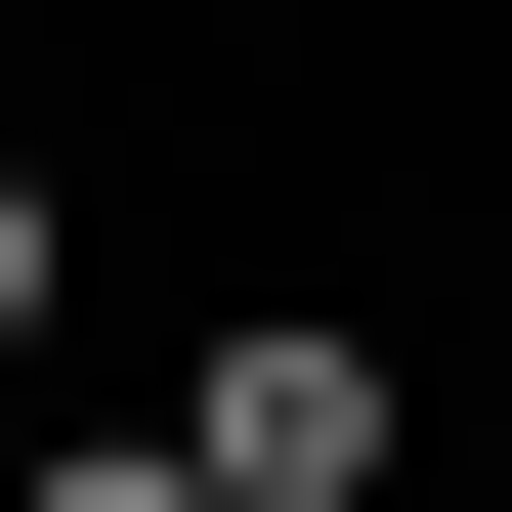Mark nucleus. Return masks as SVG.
I'll return each mask as SVG.
<instances>
[{"mask_svg":"<svg viewBox=\"0 0 512 512\" xmlns=\"http://www.w3.org/2000/svg\"><path fill=\"white\" fill-rule=\"evenodd\" d=\"M171 427H214V512H384V470H427V384H384L342 299H214V384H171Z\"/></svg>","mask_w":512,"mask_h":512,"instance_id":"nucleus-1","label":"nucleus"},{"mask_svg":"<svg viewBox=\"0 0 512 512\" xmlns=\"http://www.w3.org/2000/svg\"><path fill=\"white\" fill-rule=\"evenodd\" d=\"M0 512H214V427H128V470H0Z\"/></svg>","mask_w":512,"mask_h":512,"instance_id":"nucleus-2","label":"nucleus"},{"mask_svg":"<svg viewBox=\"0 0 512 512\" xmlns=\"http://www.w3.org/2000/svg\"><path fill=\"white\" fill-rule=\"evenodd\" d=\"M0 342H43V171H0Z\"/></svg>","mask_w":512,"mask_h":512,"instance_id":"nucleus-3","label":"nucleus"}]
</instances>
